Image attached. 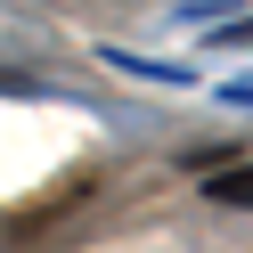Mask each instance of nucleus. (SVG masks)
<instances>
[{"label":"nucleus","mask_w":253,"mask_h":253,"mask_svg":"<svg viewBox=\"0 0 253 253\" xmlns=\"http://www.w3.org/2000/svg\"><path fill=\"white\" fill-rule=\"evenodd\" d=\"M212 188V204H253V164H229L220 180H204Z\"/></svg>","instance_id":"nucleus-1"}]
</instances>
